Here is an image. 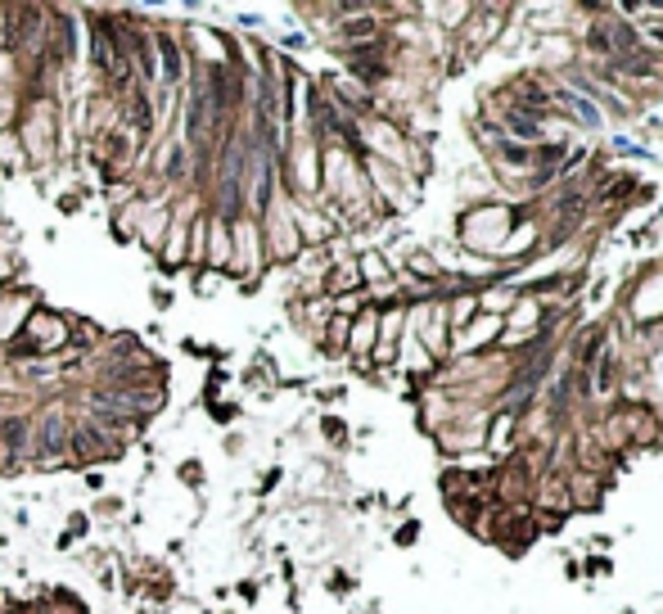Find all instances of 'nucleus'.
Returning a JSON list of instances; mask_svg holds the SVG:
<instances>
[{"label": "nucleus", "instance_id": "3", "mask_svg": "<svg viewBox=\"0 0 663 614\" xmlns=\"http://www.w3.org/2000/svg\"><path fill=\"white\" fill-rule=\"evenodd\" d=\"M23 434H28V420H9L5 429H0V438H5L9 447H18V443H23Z\"/></svg>", "mask_w": 663, "mask_h": 614}, {"label": "nucleus", "instance_id": "1", "mask_svg": "<svg viewBox=\"0 0 663 614\" xmlns=\"http://www.w3.org/2000/svg\"><path fill=\"white\" fill-rule=\"evenodd\" d=\"M68 447H72V457L77 461H95V457H104V438H100V429L95 425H86V429H77V434L68 438Z\"/></svg>", "mask_w": 663, "mask_h": 614}, {"label": "nucleus", "instance_id": "2", "mask_svg": "<svg viewBox=\"0 0 663 614\" xmlns=\"http://www.w3.org/2000/svg\"><path fill=\"white\" fill-rule=\"evenodd\" d=\"M64 452V415H45L41 420V457H59Z\"/></svg>", "mask_w": 663, "mask_h": 614}]
</instances>
